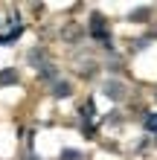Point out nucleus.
Wrapping results in <instances>:
<instances>
[{"mask_svg": "<svg viewBox=\"0 0 157 160\" xmlns=\"http://www.w3.org/2000/svg\"><path fill=\"white\" fill-rule=\"evenodd\" d=\"M90 35L99 38V41H108V23H105L102 15H93V18H90Z\"/></svg>", "mask_w": 157, "mask_h": 160, "instance_id": "f257e3e1", "label": "nucleus"}, {"mask_svg": "<svg viewBox=\"0 0 157 160\" xmlns=\"http://www.w3.org/2000/svg\"><path fill=\"white\" fill-rule=\"evenodd\" d=\"M15 82H17L15 70H3V73H0V84H15Z\"/></svg>", "mask_w": 157, "mask_h": 160, "instance_id": "f03ea898", "label": "nucleus"}, {"mask_svg": "<svg viewBox=\"0 0 157 160\" xmlns=\"http://www.w3.org/2000/svg\"><path fill=\"white\" fill-rule=\"evenodd\" d=\"M108 96L119 99V96H122V84H114V82H110V84H108Z\"/></svg>", "mask_w": 157, "mask_h": 160, "instance_id": "7ed1b4c3", "label": "nucleus"}, {"mask_svg": "<svg viewBox=\"0 0 157 160\" xmlns=\"http://www.w3.org/2000/svg\"><path fill=\"white\" fill-rule=\"evenodd\" d=\"M61 160H81V154H79V152H70V148H67V152H61Z\"/></svg>", "mask_w": 157, "mask_h": 160, "instance_id": "20e7f679", "label": "nucleus"}, {"mask_svg": "<svg viewBox=\"0 0 157 160\" xmlns=\"http://www.w3.org/2000/svg\"><path fill=\"white\" fill-rule=\"evenodd\" d=\"M67 93H70V90H67V84H64V82L55 84V96H67Z\"/></svg>", "mask_w": 157, "mask_h": 160, "instance_id": "39448f33", "label": "nucleus"}, {"mask_svg": "<svg viewBox=\"0 0 157 160\" xmlns=\"http://www.w3.org/2000/svg\"><path fill=\"white\" fill-rule=\"evenodd\" d=\"M145 125H149V128H157V117H149V119H145Z\"/></svg>", "mask_w": 157, "mask_h": 160, "instance_id": "423d86ee", "label": "nucleus"}]
</instances>
